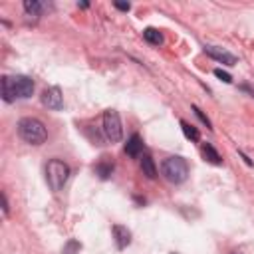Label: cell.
Masks as SVG:
<instances>
[{"mask_svg":"<svg viewBox=\"0 0 254 254\" xmlns=\"http://www.w3.org/2000/svg\"><path fill=\"white\" fill-rule=\"evenodd\" d=\"M34 93V81L28 75H4L2 77V97L4 101L26 99Z\"/></svg>","mask_w":254,"mask_h":254,"instance_id":"1","label":"cell"},{"mask_svg":"<svg viewBox=\"0 0 254 254\" xmlns=\"http://www.w3.org/2000/svg\"><path fill=\"white\" fill-rule=\"evenodd\" d=\"M18 135L30 145H42L48 139V131L44 123L36 117H24L18 121Z\"/></svg>","mask_w":254,"mask_h":254,"instance_id":"2","label":"cell"},{"mask_svg":"<svg viewBox=\"0 0 254 254\" xmlns=\"http://www.w3.org/2000/svg\"><path fill=\"white\" fill-rule=\"evenodd\" d=\"M161 171L169 183H183L189 177V163L183 157H167L161 165Z\"/></svg>","mask_w":254,"mask_h":254,"instance_id":"3","label":"cell"},{"mask_svg":"<svg viewBox=\"0 0 254 254\" xmlns=\"http://www.w3.org/2000/svg\"><path fill=\"white\" fill-rule=\"evenodd\" d=\"M67 177H69V167L64 161L52 159L48 163V167H46V181H48L52 190H62L65 181H67Z\"/></svg>","mask_w":254,"mask_h":254,"instance_id":"4","label":"cell"},{"mask_svg":"<svg viewBox=\"0 0 254 254\" xmlns=\"http://www.w3.org/2000/svg\"><path fill=\"white\" fill-rule=\"evenodd\" d=\"M103 133H105V137H107L111 143L121 141V137H123V127H121V119H119V113H117V111L107 109V111L103 113Z\"/></svg>","mask_w":254,"mask_h":254,"instance_id":"5","label":"cell"},{"mask_svg":"<svg viewBox=\"0 0 254 254\" xmlns=\"http://www.w3.org/2000/svg\"><path fill=\"white\" fill-rule=\"evenodd\" d=\"M42 103H44L48 109H62L64 97H62L60 87H48V89H44V93H42Z\"/></svg>","mask_w":254,"mask_h":254,"instance_id":"6","label":"cell"},{"mask_svg":"<svg viewBox=\"0 0 254 254\" xmlns=\"http://www.w3.org/2000/svg\"><path fill=\"white\" fill-rule=\"evenodd\" d=\"M204 52L206 56H210L212 60L220 62V64H226V65H234L236 64V56H232L230 52L222 50V48H216V46H204Z\"/></svg>","mask_w":254,"mask_h":254,"instance_id":"7","label":"cell"},{"mask_svg":"<svg viewBox=\"0 0 254 254\" xmlns=\"http://www.w3.org/2000/svg\"><path fill=\"white\" fill-rule=\"evenodd\" d=\"M113 238H115L117 248H119V250H123V248H125V246L131 242V232H129L125 226L115 224V226H113Z\"/></svg>","mask_w":254,"mask_h":254,"instance_id":"8","label":"cell"},{"mask_svg":"<svg viewBox=\"0 0 254 254\" xmlns=\"http://www.w3.org/2000/svg\"><path fill=\"white\" fill-rule=\"evenodd\" d=\"M141 151H143V139L135 133V135H131L129 141L125 143V153H127L129 157H137Z\"/></svg>","mask_w":254,"mask_h":254,"instance_id":"9","label":"cell"},{"mask_svg":"<svg viewBox=\"0 0 254 254\" xmlns=\"http://www.w3.org/2000/svg\"><path fill=\"white\" fill-rule=\"evenodd\" d=\"M141 171L147 179H155L157 177V167H155V161L149 157V155H143L141 159Z\"/></svg>","mask_w":254,"mask_h":254,"instance_id":"10","label":"cell"},{"mask_svg":"<svg viewBox=\"0 0 254 254\" xmlns=\"http://www.w3.org/2000/svg\"><path fill=\"white\" fill-rule=\"evenodd\" d=\"M143 38H145V42H149L151 46H161V44H163V34H161L159 30H155V28H145V30H143Z\"/></svg>","mask_w":254,"mask_h":254,"instance_id":"11","label":"cell"},{"mask_svg":"<svg viewBox=\"0 0 254 254\" xmlns=\"http://www.w3.org/2000/svg\"><path fill=\"white\" fill-rule=\"evenodd\" d=\"M202 155H204V159H206L208 163H212V165H220V163H222L220 155L216 153V149H214L210 143H204V145H202Z\"/></svg>","mask_w":254,"mask_h":254,"instance_id":"12","label":"cell"},{"mask_svg":"<svg viewBox=\"0 0 254 254\" xmlns=\"http://www.w3.org/2000/svg\"><path fill=\"white\" fill-rule=\"evenodd\" d=\"M24 10H26L30 16H40V14H42V4L36 2V0H26V2H24Z\"/></svg>","mask_w":254,"mask_h":254,"instance_id":"13","label":"cell"},{"mask_svg":"<svg viewBox=\"0 0 254 254\" xmlns=\"http://www.w3.org/2000/svg\"><path fill=\"white\" fill-rule=\"evenodd\" d=\"M95 173H97L101 179H107V177L113 173V165H111V163H105V161H101V163L95 167Z\"/></svg>","mask_w":254,"mask_h":254,"instance_id":"14","label":"cell"},{"mask_svg":"<svg viewBox=\"0 0 254 254\" xmlns=\"http://www.w3.org/2000/svg\"><path fill=\"white\" fill-rule=\"evenodd\" d=\"M181 127H183V133L187 135V139H190V141H198V131H196L192 125H189L187 121H181Z\"/></svg>","mask_w":254,"mask_h":254,"instance_id":"15","label":"cell"},{"mask_svg":"<svg viewBox=\"0 0 254 254\" xmlns=\"http://www.w3.org/2000/svg\"><path fill=\"white\" fill-rule=\"evenodd\" d=\"M81 250V244L77 240H69L65 246H64V254H77Z\"/></svg>","mask_w":254,"mask_h":254,"instance_id":"16","label":"cell"},{"mask_svg":"<svg viewBox=\"0 0 254 254\" xmlns=\"http://www.w3.org/2000/svg\"><path fill=\"white\" fill-rule=\"evenodd\" d=\"M214 75H216V77H220L224 83H230V81H232V77H230L226 71H222V69H214Z\"/></svg>","mask_w":254,"mask_h":254,"instance_id":"17","label":"cell"},{"mask_svg":"<svg viewBox=\"0 0 254 254\" xmlns=\"http://www.w3.org/2000/svg\"><path fill=\"white\" fill-rule=\"evenodd\" d=\"M192 109H194V113H196V115H198V117L202 119V123H206V127H210V121L206 119V115H202V111H200L198 107H192Z\"/></svg>","mask_w":254,"mask_h":254,"instance_id":"18","label":"cell"},{"mask_svg":"<svg viewBox=\"0 0 254 254\" xmlns=\"http://www.w3.org/2000/svg\"><path fill=\"white\" fill-rule=\"evenodd\" d=\"M115 8H119V10H129L131 6H129V4H125V2H115Z\"/></svg>","mask_w":254,"mask_h":254,"instance_id":"19","label":"cell"},{"mask_svg":"<svg viewBox=\"0 0 254 254\" xmlns=\"http://www.w3.org/2000/svg\"><path fill=\"white\" fill-rule=\"evenodd\" d=\"M2 210H4V214H8V200H6V194H2Z\"/></svg>","mask_w":254,"mask_h":254,"instance_id":"20","label":"cell"},{"mask_svg":"<svg viewBox=\"0 0 254 254\" xmlns=\"http://www.w3.org/2000/svg\"><path fill=\"white\" fill-rule=\"evenodd\" d=\"M230 254H242V252H238V250H234V252H230Z\"/></svg>","mask_w":254,"mask_h":254,"instance_id":"21","label":"cell"},{"mask_svg":"<svg viewBox=\"0 0 254 254\" xmlns=\"http://www.w3.org/2000/svg\"><path fill=\"white\" fill-rule=\"evenodd\" d=\"M173 254H179V252H173Z\"/></svg>","mask_w":254,"mask_h":254,"instance_id":"22","label":"cell"}]
</instances>
